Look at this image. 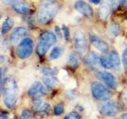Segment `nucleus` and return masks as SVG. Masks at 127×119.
Here are the masks:
<instances>
[{
    "instance_id": "7",
    "label": "nucleus",
    "mask_w": 127,
    "mask_h": 119,
    "mask_svg": "<svg viewBox=\"0 0 127 119\" xmlns=\"http://www.w3.org/2000/svg\"><path fill=\"white\" fill-rule=\"evenodd\" d=\"M120 111V106L116 102L107 101L100 106V112L102 115L107 117H113Z\"/></svg>"
},
{
    "instance_id": "10",
    "label": "nucleus",
    "mask_w": 127,
    "mask_h": 119,
    "mask_svg": "<svg viewBox=\"0 0 127 119\" xmlns=\"http://www.w3.org/2000/svg\"><path fill=\"white\" fill-rule=\"evenodd\" d=\"M96 77L100 80L107 85L111 89H115L116 87V81L114 76L107 71H98L96 74Z\"/></svg>"
},
{
    "instance_id": "11",
    "label": "nucleus",
    "mask_w": 127,
    "mask_h": 119,
    "mask_svg": "<svg viewBox=\"0 0 127 119\" xmlns=\"http://www.w3.org/2000/svg\"><path fill=\"white\" fill-rule=\"evenodd\" d=\"M28 33V29L24 27H19L15 28L10 36V42L13 45H15L20 40L25 38Z\"/></svg>"
},
{
    "instance_id": "40",
    "label": "nucleus",
    "mask_w": 127,
    "mask_h": 119,
    "mask_svg": "<svg viewBox=\"0 0 127 119\" xmlns=\"http://www.w3.org/2000/svg\"><path fill=\"white\" fill-rule=\"evenodd\" d=\"M2 16H3V14H2V12H1V10H0V19L2 17Z\"/></svg>"
},
{
    "instance_id": "18",
    "label": "nucleus",
    "mask_w": 127,
    "mask_h": 119,
    "mask_svg": "<svg viewBox=\"0 0 127 119\" xmlns=\"http://www.w3.org/2000/svg\"><path fill=\"white\" fill-rule=\"evenodd\" d=\"M108 56L112 68H118L120 66V64H121L120 58V56H119L118 53L116 51L113 50L110 52Z\"/></svg>"
},
{
    "instance_id": "39",
    "label": "nucleus",
    "mask_w": 127,
    "mask_h": 119,
    "mask_svg": "<svg viewBox=\"0 0 127 119\" xmlns=\"http://www.w3.org/2000/svg\"><path fill=\"white\" fill-rule=\"evenodd\" d=\"M124 54H125V55H127V48H126L125 50Z\"/></svg>"
},
{
    "instance_id": "41",
    "label": "nucleus",
    "mask_w": 127,
    "mask_h": 119,
    "mask_svg": "<svg viewBox=\"0 0 127 119\" xmlns=\"http://www.w3.org/2000/svg\"></svg>"
},
{
    "instance_id": "3",
    "label": "nucleus",
    "mask_w": 127,
    "mask_h": 119,
    "mask_svg": "<svg viewBox=\"0 0 127 119\" xmlns=\"http://www.w3.org/2000/svg\"><path fill=\"white\" fill-rule=\"evenodd\" d=\"M57 42V37L51 31H46L42 33L40 40L36 46V52L39 56H43L51 46Z\"/></svg>"
},
{
    "instance_id": "8",
    "label": "nucleus",
    "mask_w": 127,
    "mask_h": 119,
    "mask_svg": "<svg viewBox=\"0 0 127 119\" xmlns=\"http://www.w3.org/2000/svg\"><path fill=\"white\" fill-rule=\"evenodd\" d=\"M28 94L34 99L40 98L46 94V89L40 81H35L28 90Z\"/></svg>"
},
{
    "instance_id": "5",
    "label": "nucleus",
    "mask_w": 127,
    "mask_h": 119,
    "mask_svg": "<svg viewBox=\"0 0 127 119\" xmlns=\"http://www.w3.org/2000/svg\"><path fill=\"white\" fill-rule=\"evenodd\" d=\"M33 51V41L31 38H26L22 40L17 48V55L20 59H25L31 55Z\"/></svg>"
},
{
    "instance_id": "24",
    "label": "nucleus",
    "mask_w": 127,
    "mask_h": 119,
    "mask_svg": "<svg viewBox=\"0 0 127 119\" xmlns=\"http://www.w3.org/2000/svg\"><path fill=\"white\" fill-rule=\"evenodd\" d=\"M100 64L104 68L109 69L112 68L110 63L108 55H103L100 57Z\"/></svg>"
},
{
    "instance_id": "33",
    "label": "nucleus",
    "mask_w": 127,
    "mask_h": 119,
    "mask_svg": "<svg viewBox=\"0 0 127 119\" xmlns=\"http://www.w3.org/2000/svg\"><path fill=\"white\" fill-rule=\"evenodd\" d=\"M13 0H3V2L4 4L6 5H11Z\"/></svg>"
},
{
    "instance_id": "38",
    "label": "nucleus",
    "mask_w": 127,
    "mask_h": 119,
    "mask_svg": "<svg viewBox=\"0 0 127 119\" xmlns=\"http://www.w3.org/2000/svg\"><path fill=\"white\" fill-rule=\"evenodd\" d=\"M122 119H127V113H123L122 115Z\"/></svg>"
},
{
    "instance_id": "19",
    "label": "nucleus",
    "mask_w": 127,
    "mask_h": 119,
    "mask_svg": "<svg viewBox=\"0 0 127 119\" xmlns=\"http://www.w3.org/2000/svg\"><path fill=\"white\" fill-rule=\"evenodd\" d=\"M80 57L76 53H71L69 54L67 58V64L72 68H76L79 65Z\"/></svg>"
},
{
    "instance_id": "12",
    "label": "nucleus",
    "mask_w": 127,
    "mask_h": 119,
    "mask_svg": "<svg viewBox=\"0 0 127 119\" xmlns=\"http://www.w3.org/2000/svg\"><path fill=\"white\" fill-rule=\"evenodd\" d=\"M74 8L79 13L87 18H92L93 16V10L90 5L83 1H78L74 4Z\"/></svg>"
},
{
    "instance_id": "36",
    "label": "nucleus",
    "mask_w": 127,
    "mask_h": 119,
    "mask_svg": "<svg viewBox=\"0 0 127 119\" xmlns=\"http://www.w3.org/2000/svg\"><path fill=\"white\" fill-rule=\"evenodd\" d=\"M4 61H5L4 57L1 55H0V64H3V63H4Z\"/></svg>"
},
{
    "instance_id": "15",
    "label": "nucleus",
    "mask_w": 127,
    "mask_h": 119,
    "mask_svg": "<svg viewBox=\"0 0 127 119\" xmlns=\"http://www.w3.org/2000/svg\"><path fill=\"white\" fill-rule=\"evenodd\" d=\"M111 8V0H102L98 9V17L100 19L102 20H106L109 15Z\"/></svg>"
},
{
    "instance_id": "32",
    "label": "nucleus",
    "mask_w": 127,
    "mask_h": 119,
    "mask_svg": "<svg viewBox=\"0 0 127 119\" xmlns=\"http://www.w3.org/2000/svg\"><path fill=\"white\" fill-rule=\"evenodd\" d=\"M123 62L124 64V67L127 70V56L125 54H123Z\"/></svg>"
},
{
    "instance_id": "26",
    "label": "nucleus",
    "mask_w": 127,
    "mask_h": 119,
    "mask_svg": "<svg viewBox=\"0 0 127 119\" xmlns=\"http://www.w3.org/2000/svg\"><path fill=\"white\" fill-rule=\"evenodd\" d=\"M64 104L62 103H59L54 108V114L57 116L62 115L64 113Z\"/></svg>"
},
{
    "instance_id": "27",
    "label": "nucleus",
    "mask_w": 127,
    "mask_h": 119,
    "mask_svg": "<svg viewBox=\"0 0 127 119\" xmlns=\"http://www.w3.org/2000/svg\"><path fill=\"white\" fill-rule=\"evenodd\" d=\"M64 119H81V117L79 113H78L77 112H72L68 113L65 117Z\"/></svg>"
},
{
    "instance_id": "23",
    "label": "nucleus",
    "mask_w": 127,
    "mask_h": 119,
    "mask_svg": "<svg viewBox=\"0 0 127 119\" xmlns=\"http://www.w3.org/2000/svg\"><path fill=\"white\" fill-rule=\"evenodd\" d=\"M62 53V48L59 46H56L55 48H53V50L51 52L50 54L49 59L50 60H54L57 59L59 57H60Z\"/></svg>"
},
{
    "instance_id": "21",
    "label": "nucleus",
    "mask_w": 127,
    "mask_h": 119,
    "mask_svg": "<svg viewBox=\"0 0 127 119\" xmlns=\"http://www.w3.org/2000/svg\"><path fill=\"white\" fill-rule=\"evenodd\" d=\"M43 82L49 88H54L58 85L57 79L54 76H45L43 77Z\"/></svg>"
},
{
    "instance_id": "20",
    "label": "nucleus",
    "mask_w": 127,
    "mask_h": 119,
    "mask_svg": "<svg viewBox=\"0 0 127 119\" xmlns=\"http://www.w3.org/2000/svg\"><path fill=\"white\" fill-rule=\"evenodd\" d=\"M14 25V21L13 19L10 17H7L4 21L3 22V25H2V29L1 33L3 35L7 33L8 31H10L12 28L13 27Z\"/></svg>"
},
{
    "instance_id": "35",
    "label": "nucleus",
    "mask_w": 127,
    "mask_h": 119,
    "mask_svg": "<svg viewBox=\"0 0 127 119\" xmlns=\"http://www.w3.org/2000/svg\"><path fill=\"white\" fill-rule=\"evenodd\" d=\"M89 1L95 4H98L100 3V0H89Z\"/></svg>"
},
{
    "instance_id": "2",
    "label": "nucleus",
    "mask_w": 127,
    "mask_h": 119,
    "mask_svg": "<svg viewBox=\"0 0 127 119\" xmlns=\"http://www.w3.org/2000/svg\"><path fill=\"white\" fill-rule=\"evenodd\" d=\"M19 87L15 80L8 77L4 81L3 90V101L8 108H12L18 100Z\"/></svg>"
},
{
    "instance_id": "25",
    "label": "nucleus",
    "mask_w": 127,
    "mask_h": 119,
    "mask_svg": "<svg viewBox=\"0 0 127 119\" xmlns=\"http://www.w3.org/2000/svg\"><path fill=\"white\" fill-rule=\"evenodd\" d=\"M41 73L44 75V76H54L56 75V71L55 70L48 67L42 68L41 69Z\"/></svg>"
},
{
    "instance_id": "17",
    "label": "nucleus",
    "mask_w": 127,
    "mask_h": 119,
    "mask_svg": "<svg viewBox=\"0 0 127 119\" xmlns=\"http://www.w3.org/2000/svg\"><path fill=\"white\" fill-rule=\"evenodd\" d=\"M59 79L63 83H65L66 85L70 89H73L76 86V81L73 79H71L65 70H62L59 73Z\"/></svg>"
},
{
    "instance_id": "13",
    "label": "nucleus",
    "mask_w": 127,
    "mask_h": 119,
    "mask_svg": "<svg viewBox=\"0 0 127 119\" xmlns=\"http://www.w3.org/2000/svg\"><path fill=\"white\" fill-rule=\"evenodd\" d=\"M84 61L86 64L93 69H98L101 66L100 57L95 52H90L85 56Z\"/></svg>"
},
{
    "instance_id": "30",
    "label": "nucleus",
    "mask_w": 127,
    "mask_h": 119,
    "mask_svg": "<svg viewBox=\"0 0 127 119\" xmlns=\"http://www.w3.org/2000/svg\"><path fill=\"white\" fill-rule=\"evenodd\" d=\"M31 116V113L28 110H24L20 115V119H28Z\"/></svg>"
},
{
    "instance_id": "29",
    "label": "nucleus",
    "mask_w": 127,
    "mask_h": 119,
    "mask_svg": "<svg viewBox=\"0 0 127 119\" xmlns=\"http://www.w3.org/2000/svg\"><path fill=\"white\" fill-rule=\"evenodd\" d=\"M62 31H63L64 33V38H65V39L66 40H68L69 39L70 37V33L69 31V29L65 26H63V27H62Z\"/></svg>"
},
{
    "instance_id": "9",
    "label": "nucleus",
    "mask_w": 127,
    "mask_h": 119,
    "mask_svg": "<svg viewBox=\"0 0 127 119\" xmlns=\"http://www.w3.org/2000/svg\"><path fill=\"white\" fill-rule=\"evenodd\" d=\"M90 40L91 43L95 48L102 53H106L109 50V45L106 41L94 33L90 35Z\"/></svg>"
},
{
    "instance_id": "34",
    "label": "nucleus",
    "mask_w": 127,
    "mask_h": 119,
    "mask_svg": "<svg viewBox=\"0 0 127 119\" xmlns=\"http://www.w3.org/2000/svg\"><path fill=\"white\" fill-rule=\"evenodd\" d=\"M2 70L0 68V94H1V85H2Z\"/></svg>"
},
{
    "instance_id": "4",
    "label": "nucleus",
    "mask_w": 127,
    "mask_h": 119,
    "mask_svg": "<svg viewBox=\"0 0 127 119\" xmlns=\"http://www.w3.org/2000/svg\"><path fill=\"white\" fill-rule=\"evenodd\" d=\"M92 94L95 99L100 101L108 100L112 97V92L98 81H94L91 85Z\"/></svg>"
},
{
    "instance_id": "37",
    "label": "nucleus",
    "mask_w": 127,
    "mask_h": 119,
    "mask_svg": "<svg viewBox=\"0 0 127 119\" xmlns=\"http://www.w3.org/2000/svg\"><path fill=\"white\" fill-rule=\"evenodd\" d=\"M0 119H7V117L4 114H0Z\"/></svg>"
},
{
    "instance_id": "31",
    "label": "nucleus",
    "mask_w": 127,
    "mask_h": 119,
    "mask_svg": "<svg viewBox=\"0 0 127 119\" xmlns=\"http://www.w3.org/2000/svg\"><path fill=\"white\" fill-rule=\"evenodd\" d=\"M55 32H56L57 35L60 38H62V31H61V28H59V26H55Z\"/></svg>"
},
{
    "instance_id": "1",
    "label": "nucleus",
    "mask_w": 127,
    "mask_h": 119,
    "mask_svg": "<svg viewBox=\"0 0 127 119\" xmlns=\"http://www.w3.org/2000/svg\"><path fill=\"white\" fill-rule=\"evenodd\" d=\"M59 4L55 0H43L38 9L37 19L43 24L49 23L57 14Z\"/></svg>"
},
{
    "instance_id": "28",
    "label": "nucleus",
    "mask_w": 127,
    "mask_h": 119,
    "mask_svg": "<svg viewBox=\"0 0 127 119\" xmlns=\"http://www.w3.org/2000/svg\"><path fill=\"white\" fill-rule=\"evenodd\" d=\"M123 0H111L112 3V8L113 10H116L120 6V4L122 3Z\"/></svg>"
},
{
    "instance_id": "22",
    "label": "nucleus",
    "mask_w": 127,
    "mask_h": 119,
    "mask_svg": "<svg viewBox=\"0 0 127 119\" xmlns=\"http://www.w3.org/2000/svg\"><path fill=\"white\" fill-rule=\"evenodd\" d=\"M120 33V26L116 23L110 24L108 29V34L111 37H116Z\"/></svg>"
},
{
    "instance_id": "14",
    "label": "nucleus",
    "mask_w": 127,
    "mask_h": 119,
    "mask_svg": "<svg viewBox=\"0 0 127 119\" xmlns=\"http://www.w3.org/2000/svg\"><path fill=\"white\" fill-rule=\"evenodd\" d=\"M33 105L34 111L39 115H46L49 113L50 110V106L49 104L43 102L40 98L34 99Z\"/></svg>"
},
{
    "instance_id": "6",
    "label": "nucleus",
    "mask_w": 127,
    "mask_h": 119,
    "mask_svg": "<svg viewBox=\"0 0 127 119\" xmlns=\"http://www.w3.org/2000/svg\"><path fill=\"white\" fill-rule=\"evenodd\" d=\"M74 45L77 52L80 54H83L87 50V40L85 35L80 30L76 31L74 34Z\"/></svg>"
},
{
    "instance_id": "16",
    "label": "nucleus",
    "mask_w": 127,
    "mask_h": 119,
    "mask_svg": "<svg viewBox=\"0 0 127 119\" xmlns=\"http://www.w3.org/2000/svg\"><path fill=\"white\" fill-rule=\"evenodd\" d=\"M11 6L17 13L22 15L28 13L30 10L29 4L22 0H13Z\"/></svg>"
}]
</instances>
